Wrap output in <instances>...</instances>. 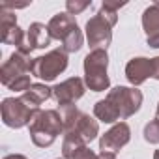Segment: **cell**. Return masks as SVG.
<instances>
[{"instance_id":"2","label":"cell","mask_w":159,"mask_h":159,"mask_svg":"<svg viewBox=\"0 0 159 159\" xmlns=\"http://www.w3.org/2000/svg\"><path fill=\"white\" fill-rule=\"evenodd\" d=\"M32 60L28 54H23L19 51H15L0 67V83H2L8 90L13 92H26L32 83Z\"/></svg>"},{"instance_id":"24","label":"cell","mask_w":159,"mask_h":159,"mask_svg":"<svg viewBox=\"0 0 159 159\" xmlns=\"http://www.w3.org/2000/svg\"><path fill=\"white\" fill-rule=\"evenodd\" d=\"M153 122H155L157 127H159V107H157V111H155V118H153Z\"/></svg>"},{"instance_id":"18","label":"cell","mask_w":159,"mask_h":159,"mask_svg":"<svg viewBox=\"0 0 159 159\" xmlns=\"http://www.w3.org/2000/svg\"><path fill=\"white\" fill-rule=\"evenodd\" d=\"M90 0H67L66 2V13L69 15H79L83 13L86 8H90Z\"/></svg>"},{"instance_id":"22","label":"cell","mask_w":159,"mask_h":159,"mask_svg":"<svg viewBox=\"0 0 159 159\" xmlns=\"http://www.w3.org/2000/svg\"><path fill=\"white\" fill-rule=\"evenodd\" d=\"M99 159H116V153H111V152H99Z\"/></svg>"},{"instance_id":"15","label":"cell","mask_w":159,"mask_h":159,"mask_svg":"<svg viewBox=\"0 0 159 159\" xmlns=\"http://www.w3.org/2000/svg\"><path fill=\"white\" fill-rule=\"evenodd\" d=\"M51 34L49 28L43 23H32L26 30V47L32 52L34 49H45L51 45Z\"/></svg>"},{"instance_id":"1","label":"cell","mask_w":159,"mask_h":159,"mask_svg":"<svg viewBox=\"0 0 159 159\" xmlns=\"http://www.w3.org/2000/svg\"><path fill=\"white\" fill-rule=\"evenodd\" d=\"M124 6L125 2H103L99 11L92 19H88L84 30H86V41L92 51L98 49L107 51V47L112 41V26L118 23V10Z\"/></svg>"},{"instance_id":"9","label":"cell","mask_w":159,"mask_h":159,"mask_svg":"<svg viewBox=\"0 0 159 159\" xmlns=\"http://www.w3.org/2000/svg\"><path fill=\"white\" fill-rule=\"evenodd\" d=\"M67 67V52L64 49H52L43 56L32 60V75L41 79L45 83H51L64 73Z\"/></svg>"},{"instance_id":"7","label":"cell","mask_w":159,"mask_h":159,"mask_svg":"<svg viewBox=\"0 0 159 159\" xmlns=\"http://www.w3.org/2000/svg\"><path fill=\"white\" fill-rule=\"evenodd\" d=\"M105 99L109 101V105L116 112L118 120H125L140 111L144 96L135 86H116V88L109 90Z\"/></svg>"},{"instance_id":"14","label":"cell","mask_w":159,"mask_h":159,"mask_svg":"<svg viewBox=\"0 0 159 159\" xmlns=\"http://www.w3.org/2000/svg\"><path fill=\"white\" fill-rule=\"evenodd\" d=\"M142 28L146 32V43L152 49H159V2H153L144 10Z\"/></svg>"},{"instance_id":"25","label":"cell","mask_w":159,"mask_h":159,"mask_svg":"<svg viewBox=\"0 0 159 159\" xmlns=\"http://www.w3.org/2000/svg\"><path fill=\"white\" fill-rule=\"evenodd\" d=\"M153 159H159V150H155V152H153Z\"/></svg>"},{"instance_id":"4","label":"cell","mask_w":159,"mask_h":159,"mask_svg":"<svg viewBox=\"0 0 159 159\" xmlns=\"http://www.w3.org/2000/svg\"><path fill=\"white\" fill-rule=\"evenodd\" d=\"M60 114L64 118V139H75L84 144H90L99 135V124L90 114L79 111L73 107L60 109Z\"/></svg>"},{"instance_id":"5","label":"cell","mask_w":159,"mask_h":159,"mask_svg":"<svg viewBox=\"0 0 159 159\" xmlns=\"http://www.w3.org/2000/svg\"><path fill=\"white\" fill-rule=\"evenodd\" d=\"M49 34L52 39L62 41V49L66 52H77L81 51L83 43H84V36L79 28L77 21L73 15L69 13H56L54 17H51L49 25Z\"/></svg>"},{"instance_id":"21","label":"cell","mask_w":159,"mask_h":159,"mask_svg":"<svg viewBox=\"0 0 159 159\" xmlns=\"http://www.w3.org/2000/svg\"><path fill=\"white\" fill-rule=\"evenodd\" d=\"M152 66H153V75H152V77L159 81V56L152 58Z\"/></svg>"},{"instance_id":"11","label":"cell","mask_w":159,"mask_h":159,"mask_svg":"<svg viewBox=\"0 0 159 159\" xmlns=\"http://www.w3.org/2000/svg\"><path fill=\"white\" fill-rule=\"evenodd\" d=\"M86 92V84L81 77H69L64 83L52 86V98L56 99V103L60 105V109L64 107H73L79 99H81Z\"/></svg>"},{"instance_id":"6","label":"cell","mask_w":159,"mask_h":159,"mask_svg":"<svg viewBox=\"0 0 159 159\" xmlns=\"http://www.w3.org/2000/svg\"><path fill=\"white\" fill-rule=\"evenodd\" d=\"M109 54L103 49L90 51L84 56V84L92 92H105L111 86V79L107 75Z\"/></svg>"},{"instance_id":"19","label":"cell","mask_w":159,"mask_h":159,"mask_svg":"<svg viewBox=\"0 0 159 159\" xmlns=\"http://www.w3.org/2000/svg\"><path fill=\"white\" fill-rule=\"evenodd\" d=\"M144 140L150 144H159V127L153 120L144 125Z\"/></svg>"},{"instance_id":"17","label":"cell","mask_w":159,"mask_h":159,"mask_svg":"<svg viewBox=\"0 0 159 159\" xmlns=\"http://www.w3.org/2000/svg\"><path fill=\"white\" fill-rule=\"evenodd\" d=\"M94 116L99 122H103V124H114V122H118V116H116V112L112 111V107L109 105L107 99H99L94 105Z\"/></svg>"},{"instance_id":"26","label":"cell","mask_w":159,"mask_h":159,"mask_svg":"<svg viewBox=\"0 0 159 159\" xmlns=\"http://www.w3.org/2000/svg\"><path fill=\"white\" fill-rule=\"evenodd\" d=\"M157 107H159V103H157Z\"/></svg>"},{"instance_id":"8","label":"cell","mask_w":159,"mask_h":159,"mask_svg":"<svg viewBox=\"0 0 159 159\" xmlns=\"http://www.w3.org/2000/svg\"><path fill=\"white\" fill-rule=\"evenodd\" d=\"M2 111V122L8 127L13 129H21L25 125H30V122L34 120V116L38 114V107H32L23 96L21 98H6L0 105Z\"/></svg>"},{"instance_id":"16","label":"cell","mask_w":159,"mask_h":159,"mask_svg":"<svg viewBox=\"0 0 159 159\" xmlns=\"http://www.w3.org/2000/svg\"><path fill=\"white\" fill-rule=\"evenodd\" d=\"M51 96H52V88H49V86L43 84V83H34V84L23 94V98H25L32 107H38V109H39V105L45 103Z\"/></svg>"},{"instance_id":"3","label":"cell","mask_w":159,"mask_h":159,"mask_svg":"<svg viewBox=\"0 0 159 159\" xmlns=\"http://www.w3.org/2000/svg\"><path fill=\"white\" fill-rule=\"evenodd\" d=\"M30 139L38 148H49L54 144L58 135H64V118L58 111L47 109L38 111L34 120L28 125Z\"/></svg>"},{"instance_id":"10","label":"cell","mask_w":159,"mask_h":159,"mask_svg":"<svg viewBox=\"0 0 159 159\" xmlns=\"http://www.w3.org/2000/svg\"><path fill=\"white\" fill-rule=\"evenodd\" d=\"M0 41L6 45H15L19 52L30 56V51L26 47V34L17 25V15L4 8H0Z\"/></svg>"},{"instance_id":"20","label":"cell","mask_w":159,"mask_h":159,"mask_svg":"<svg viewBox=\"0 0 159 159\" xmlns=\"http://www.w3.org/2000/svg\"><path fill=\"white\" fill-rule=\"evenodd\" d=\"M73 159H99V153H96L88 146H83L81 150H77V153L73 155Z\"/></svg>"},{"instance_id":"23","label":"cell","mask_w":159,"mask_h":159,"mask_svg":"<svg viewBox=\"0 0 159 159\" xmlns=\"http://www.w3.org/2000/svg\"><path fill=\"white\" fill-rule=\"evenodd\" d=\"M4 159H28V157L23 155V153H10V155H6Z\"/></svg>"},{"instance_id":"12","label":"cell","mask_w":159,"mask_h":159,"mask_svg":"<svg viewBox=\"0 0 159 159\" xmlns=\"http://www.w3.org/2000/svg\"><path fill=\"white\" fill-rule=\"evenodd\" d=\"M131 140V127L125 122L114 124L109 131H105L99 139V152H120L127 142Z\"/></svg>"},{"instance_id":"13","label":"cell","mask_w":159,"mask_h":159,"mask_svg":"<svg viewBox=\"0 0 159 159\" xmlns=\"http://www.w3.org/2000/svg\"><path fill=\"white\" fill-rule=\"evenodd\" d=\"M153 75V66H152V58H146V56H137V58H131L125 66V77L127 81L137 88L140 86L142 83H146L148 79Z\"/></svg>"}]
</instances>
